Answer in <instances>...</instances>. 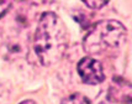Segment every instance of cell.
I'll return each mask as SVG.
<instances>
[{
	"mask_svg": "<svg viewBox=\"0 0 132 104\" xmlns=\"http://www.w3.org/2000/svg\"><path fill=\"white\" fill-rule=\"evenodd\" d=\"M81 81L86 84H99L105 79L101 63L93 57H84L77 66Z\"/></svg>",
	"mask_w": 132,
	"mask_h": 104,
	"instance_id": "3",
	"label": "cell"
},
{
	"mask_svg": "<svg viewBox=\"0 0 132 104\" xmlns=\"http://www.w3.org/2000/svg\"><path fill=\"white\" fill-rule=\"evenodd\" d=\"M68 47V32L61 17L54 12H43L36 29L34 50L43 66H52L63 58Z\"/></svg>",
	"mask_w": 132,
	"mask_h": 104,
	"instance_id": "1",
	"label": "cell"
},
{
	"mask_svg": "<svg viewBox=\"0 0 132 104\" xmlns=\"http://www.w3.org/2000/svg\"><path fill=\"white\" fill-rule=\"evenodd\" d=\"M20 104H36L34 102V100H25V102H22V103H20Z\"/></svg>",
	"mask_w": 132,
	"mask_h": 104,
	"instance_id": "8",
	"label": "cell"
},
{
	"mask_svg": "<svg viewBox=\"0 0 132 104\" xmlns=\"http://www.w3.org/2000/svg\"><path fill=\"white\" fill-rule=\"evenodd\" d=\"M61 104H92L90 100L80 93H74L64 99Z\"/></svg>",
	"mask_w": 132,
	"mask_h": 104,
	"instance_id": "5",
	"label": "cell"
},
{
	"mask_svg": "<svg viewBox=\"0 0 132 104\" xmlns=\"http://www.w3.org/2000/svg\"><path fill=\"white\" fill-rule=\"evenodd\" d=\"M109 99L119 104H131V84L125 79H115L109 89Z\"/></svg>",
	"mask_w": 132,
	"mask_h": 104,
	"instance_id": "4",
	"label": "cell"
},
{
	"mask_svg": "<svg viewBox=\"0 0 132 104\" xmlns=\"http://www.w3.org/2000/svg\"><path fill=\"white\" fill-rule=\"evenodd\" d=\"M10 5H11L10 1H0V17L7 11V9H9Z\"/></svg>",
	"mask_w": 132,
	"mask_h": 104,
	"instance_id": "7",
	"label": "cell"
},
{
	"mask_svg": "<svg viewBox=\"0 0 132 104\" xmlns=\"http://www.w3.org/2000/svg\"><path fill=\"white\" fill-rule=\"evenodd\" d=\"M127 40V30L116 20L96 23L83 40L84 51L92 56L112 53L120 50Z\"/></svg>",
	"mask_w": 132,
	"mask_h": 104,
	"instance_id": "2",
	"label": "cell"
},
{
	"mask_svg": "<svg viewBox=\"0 0 132 104\" xmlns=\"http://www.w3.org/2000/svg\"><path fill=\"white\" fill-rule=\"evenodd\" d=\"M86 6H89L90 9H101L103 6L108 4V1H84Z\"/></svg>",
	"mask_w": 132,
	"mask_h": 104,
	"instance_id": "6",
	"label": "cell"
}]
</instances>
